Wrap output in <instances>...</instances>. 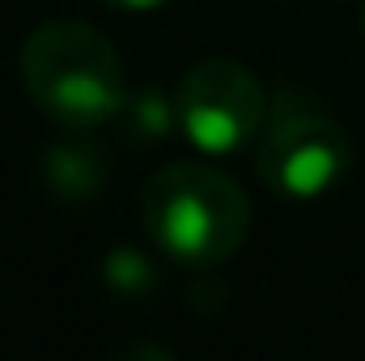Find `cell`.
Returning <instances> with one entry per match:
<instances>
[{
	"label": "cell",
	"instance_id": "5",
	"mask_svg": "<svg viewBox=\"0 0 365 361\" xmlns=\"http://www.w3.org/2000/svg\"><path fill=\"white\" fill-rule=\"evenodd\" d=\"M106 175H110L106 153L86 141H64V145H51L43 153V183L64 204H90L106 187Z\"/></svg>",
	"mask_w": 365,
	"mask_h": 361
},
{
	"label": "cell",
	"instance_id": "1",
	"mask_svg": "<svg viewBox=\"0 0 365 361\" xmlns=\"http://www.w3.org/2000/svg\"><path fill=\"white\" fill-rule=\"evenodd\" d=\"M17 68L38 115L64 132H93L110 123L128 98L115 43L77 17H51L34 26L21 43Z\"/></svg>",
	"mask_w": 365,
	"mask_h": 361
},
{
	"label": "cell",
	"instance_id": "3",
	"mask_svg": "<svg viewBox=\"0 0 365 361\" xmlns=\"http://www.w3.org/2000/svg\"><path fill=\"white\" fill-rule=\"evenodd\" d=\"M259 183L284 200H319L353 171L349 128L310 93L280 90L268 102V123L255 145Z\"/></svg>",
	"mask_w": 365,
	"mask_h": 361
},
{
	"label": "cell",
	"instance_id": "4",
	"mask_svg": "<svg viewBox=\"0 0 365 361\" xmlns=\"http://www.w3.org/2000/svg\"><path fill=\"white\" fill-rule=\"evenodd\" d=\"M175 98H179V132L204 158L247 153L268 123V98L259 77L230 56L195 60L182 73Z\"/></svg>",
	"mask_w": 365,
	"mask_h": 361
},
{
	"label": "cell",
	"instance_id": "6",
	"mask_svg": "<svg viewBox=\"0 0 365 361\" xmlns=\"http://www.w3.org/2000/svg\"><path fill=\"white\" fill-rule=\"evenodd\" d=\"M115 123H119L123 141L136 149L166 145L179 132V98L166 93V86H132Z\"/></svg>",
	"mask_w": 365,
	"mask_h": 361
},
{
	"label": "cell",
	"instance_id": "2",
	"mask_svg": "<svg viewBox=\"0 0 365 361\" xmlns=\"http://www.w3.org/2000/svg\"><path fill=\"white\" fill-rule=\"evenodd\" d=\"M140 217L149 243L182 268H217L251 234V200L212 162H166L145 183Z\"/></svg>",
	"mask_w": 365,
	"mask_h": 361
},
{
	"label": "cell",
	"instance_id": "8",
	"mask_svg": "<svg viewBox=\"0 0 365 361\" xmlns=\"http://www.w3.org/2000/svg\"><path fill=\"white\" fill-rule=\"evenodd\" d=\"M106 9H119V13H145V9H158L166 0H102Z\"/></svg>",
	"mask_w": 365,
	"mask_h": 361
},
{
	"label": "cell",
	"instance_id": "7",
	"mask_svg": "<svg viewBox=\"0 0 365 361\" xmlns=\"http://www.w3.org/2000/svg\"><path fill=\"white\" fill-rule=\"evenodd\" d=\"M102 280H106V289L110 293H119V298H145V293H153L158 289V264L145 255V251H136V247H115L106 260H102Z\"/></svg>",
	"mask_w": 365,
	"mask_h": 361
},
{
	"label": "cell",
	"instance_id": "9",
	"mask_svg": "<svg viewBox=\"0 0 365 361\" xmlns=\"http://www.w3.org/2000/svg\"><path fill=\"white\" fill-rule=\"evenodd\" d=\"M361 26H365V13H361Z\"/></svg>",
	"mask_w": 365,
	"mask_h": 361
}]
</instances>
